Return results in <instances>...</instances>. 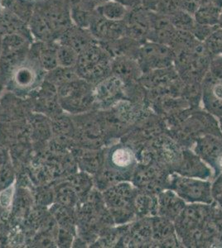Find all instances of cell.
<instances>
[{"label":"cell","instance_id":"6da1fadb","mask_svg":"<svg viewBox=\"0 0 222 248\" xmlns=\"http://www.w3.org/2000/svg\"><path fill=\"white\" fill-rule=\"evenodd\" d=\"M138 191L130 181L116 184L102 191L104 203L114 223L125 225L135 219V201Z\"/></svg>","mask_w":222,"mask_h":248},{"label":"cell","instance_id":"7a4b0ae2","mask_svg":"<svg viewBox=\"0 0 222 248\" xmlns=\"http://www.w3.org/2000/svg\"><path fill=\"white\" fill-rule=\"evenodd\" d=\"M113 57L102 43L96 42L79 54L76 71L79 77L92 85L112 75Z\"/></svg>","mask_w":222,"mask_h":248},{"label":"cell","instance_id":"3957f363","mask_svg":"<svg viewBox=\"0 0 222 248\" xmlns=\"http://www.w3.org/2000/svg\"><path fill=\"white\" fill-rule=\"evenodd\" d=\"M75 127V145L87 149H101L109 138L100 110L71 115Z\"/></svg>","mask_w":222,"mask_h":248},{"label":"cell","instance_id":"277c9868","mask_svg":"<svg viewBox=\"0 0 222 248\" xmlns=\"http://www.w3.org/2000/svg\"><path fill=\"white\" fill-rule=\"evenodd\" d=\"M93 87L94 85L79 78L57 88L62 111L76 115L96 110Z\"/></svg>","mask_w":222,"mask_h":248},{"label":"cell","instance_id":"5b68a950","mask_svg":"<svg viewBox=\"0 0 222 248\" xmlns=\"http://www.w3.org/2000/svg\"><path fill=\"white\" fill-rule=\"evenodd\" d=\"M46 73L37 60L28 56L12 73L5 83L6 88L18 97L30 95L45 80Z\"/></svg>","mask_w":222,"mask_h":248},{"label":"cell","instance_id":"8992f818","mask_svg":"<svg viewBox=\"0 0 222 248\" xmlns=\"http://www.w3.org/2000/svg\"><path fill=\"white\" fill-rule=\"evenodd\" d=\"M168 189L173 190L187 203L211 204L214 202L211 183L209 180L171 173Z\"/></svg>","mask_w":222,"mask_h":248},{"label":"cell","instance_id":"52a82bcc","mask_svg":"<svg viewBox=\"0 0 222 248\" xmlns=\"http://www.w3.org/2000/svg\"><path fill=\"white\" fill-rule=\"evenodd\" d=\"M32 43L19 35H3L0 53V79L4 86L14 70L27 59Z\"/></svg>","mask_w":222,"mask_h":248},{"label":"cell","instance_id":"ba28073f","mask_svg":"<svg viewBox=\"0 0 222 248\" xmlns=\"http://www.w3.org/2000/svg\"><path fill=\"white\" fill-rule=\"evenodd\" d=\"M170 174L166 168L154 162L138 163L131 183L139 191L157 195L169 188Z\"/></svg>","mask_w":222,"mask_h":248},{"label":"cell","instance_id":"9c48e42d","mask_svg":"<svg viewBox=\"0 0 222 248\" xmlns=\"http://www.w3.org/2000/svg\"><path fill=\"white\" fill-rule=\"evenodd\" d=\"M138 163L135 150L123 141L114 144L104 151V168L120 175L124 181L131 182Z\"/></svg>","mask_w":222,"mask_h":248},{"label":"cell","instance_id":"30bf717a","mask_svg":"<svg viewBox=\"0 0 222 248\" xmlns=\"http://www.w3.org/2000/svg\"><path fill=\"white\" fill-rule=\"evenodd\" d=\"M212 203L187 204L180 215L175 219L173 222L175 231L182 245L188 237L203 229L211 214Z\"/></svg>","mask_w":222,"mask_h":248},{"label":"cell","instance_id":"8fae6325","mask_svg":"<svg viewBox=\"0 0 222 248\" xmlns=\"http://www.w3.org/2000/svg\"><path fill=\"white\" fill-rule=\"evenodd\" d=\"M174 60L175 52L169 46L146 41L139 47L138 62L143 73L172 66Z\"/></svg>","mask_w":222,"mask_h":248},{"label":"cell","instance_id":"7c38bea8","mask_svg":"<svg viewBox=\"0 0 222 248\" xmlns=\"http://www.w3.org/2000/svg\"><path fill=\"white\" fill-rule=\"evenodd\" d=\"M35 10L44 17L58 38L66 29L73 24L70 7L67 0H42L36 3Z\"/></svg>","mask_w":222,"mask_h":248},{"label":"cell","instance_id":"4fadbf2b","mask_svg":"<svg viewBox=\"0 0 222 248\" xmlns=\"http://www.w3.org/2000/svg\"><path fill=\"white\" fill-rule=\"evenodd\" d=\"M96 110L109 108L121 99H125V84L119 77L110 75L93 87Z\"/></svg>","mask_w":222,"mask_h":248},{"label":"cell","instance_id":"5bb4252c","mask_svg":"<svg viewBox=\"0 0 222 248\" xmlns=\"http://www.w3.org/2000/svg\"><path fill=\"white\" fill-rule=\"evenodd\" d=\"M193 151L212 170L215 176L222 173V136L204 134L196 140Z\"/></svg>","mask_w":222,"mask_h":248},{"label":"cell","instance_id":"9a60e30c","mask_svg":"<svg viewBox=\"0 0 222 248\" xmlns=\"http://www.w3.org/2000/svg\"><path fill=\"white\" fill-rule=\"evenodd\" d=\"M126 36L144 43L148 40L152 26V11L138 6L129 10L124 20Z\"/></svg>","mask_w":222,"mask_h":248},{"label":"cell","instance_id":"2e32d148","mask_svg":"<svg viewBox=\"0 0 222 248\" xmlns=\"http://www.w3.org/2000/svg\"><path fill=\"white\" fill-rule=\"evenodd\" d=\"M205 111L214 117H222V78L207 72L202 82V99Z\"/></svg>","mask_w":222,"mask_h":248},{"label":"cell","instance_id":"e0dca14e","mask_svg":"<svg viewBox=\"0 0 222 248\" xmlns=\"http://www.w3.org/2000/svg\"><path fill=\"white\" fill-rule=\"evenodd\" d=\"M32 105L37 112L53 118L63 113L60 106L57 88L51 83L44 80L42 85L33 93Z\"/></svg>","mask_w":222,"mask_h":248},{"label":"cell","instance_id":"ac0fdd59","mask_svg":"<svg viewBox=\"0 0 222 248\" xmlns=\"http://www.w3.org/2000/svg\"><path fill=\"white\" fill-rule=\"evenodd\" d=\"M89 30L99 43L115 42L126 36V28L124 21H111L96 15L94 11Z\"/></svg>","mask_w":222,"mask_h":248},{"label":"cell","instance_id":"d6986e66","mask_svg":"<svg viewBox=\"0 0 222 248\" xmlns=\"http://www.w3.org/2000/svg\"><path fill=\"white\" fill-rule=\"evenodd\" d=\"M171 173L187 177L209 180L212 175V170L194 151L183 148L180 161Z\"/></svg>","mask_w":222,"mask_h":248},{"label":"cell","instance_id":"ffe728a7","mask_svg":"<svg viewBox=\"0 0 222 248\" xmlns=\"http://www.w3.org/2000/svg\"><path fill=\"white\" fill-rule=\"evenodd\" d=\"M152 227V247H179L180 241L175 231L174 223L165 217L156 215L150 217Z\"/></svg>","mask_w":222,"mask_h":248},{"label":"cell","instance_id":"44dd1931","mask_svg":"<svg viewBox=\"0 0 222 248\" xmlns=\"http://www.w3.org/2000/svg\"><path fill=\"white\" fill-rule=\"evenodd\" d=\"M180 77L174 65L143 73L138 82L146 91H165Z\"/></svg>","mask_w":222,"mask_h":248},{"label":"cell","instance_id":"7402d4cb","mask_svg":"<svg viewBox=\"0 0 222 248\" xmlns=\"http://www.w3.org/2000/svg\"><path fill=\"white\" fill-rule=\"evenodd\" d=\"M59 47L58 41L55 42H38L34 41L30 46L28 56L37 60L42 69L48 71L53 70L58 66L57 64V51Z\"/></svg>","mask_w":222,"mask_h":248},{"label":"cell","instance_id":"603a6c76","mask_svg":"<svg viewBox=\"0 0 222 248\" xmlns=\"http://www.w3.org/2000/svg\"><path fill=\"white\" fill-rule=\"evenodd\" d=\"M96 42L89 29H82L74 24L66 29L58 38L60 44L72 48L78 54L82 53Z\"/></svg>","mask_w":222,"mask_h":248},{"label":"cell","instance_id":"cb8c5ba5","mask_svg":"<svg viewBox=\"0 0 222 248\" xmlns=\"http://www.w3.org/2000/svg\"><path fill=\"white\" fill-rule=\"evenodd\" d=\"M157 215L174 222L187 203L173 190L166 189L157 194Z\"/></svg>","mask_w":222,"mask_h":248},{"label":"cell","instance_id":"d4e9b609","mask_svg":"<svg viewBox=\"0 0 222 248\" xmlns=\"http://www.w3.org/2000/svg\"><path fill=\"white\" fill-rule=\"evenodd\" d=\"M111 70L112 75L122 79L125 85L138 82L143 75L138 60L129 57H113Z\"/></svg>","mask_w":222,"mask_h":248},{"label":"cell","instance_id":"484cf974","mask_svg":"<svg viewBox=\"0 0 222 248\" xmlns=\"http://www.w3.org/2000/svg\"><path fill=\"white\" fill-rule=\"evenodd\" d=\"M0 31L3 35L16 34L25 37L31 43L34 42L28 23L14 15V13L3 8L0 12Z\"/></svg>","mask_w":222,"mask_h":248},{"label":"cell","instance_id":"4316f807","mask_svg":"<svg viewBox=\"0 0 222 248\" xmlns=\"http://www.w3.org/2000/svg\"><path fill=\"white\" fill-rule=\"evenodd\" d=\"M76 161L82 171L96 175L104 165V151L78 147L76 152Z\"/></svg>","mask_w":222,"mask_h":248},{"label":"cell","instance_id":"83f0119b","mask_svg":"<svg viewBox=\"0 0 222 248\" xmlns=\"http://www.w3.org/2000/svg\"><path fill=\"white\" fill-rule=\"evenodd\" d=\"M51 125L52 135L60 146H68L75 144V127L71 117L59 114L51 118Z\"/></svg>","mask_w":222,"mask_h":248},{"label":"cell","instance_id":"f1b7e54d","mask_svg":"<svg viewBox=\"0 0 222 248\" xmlns=\"http://www.w3.org/2000/svg\"><path fill=\"white\" fill-rule=\"evenodd\" d=\"M222 10V0H206L195 13L196 23L200 25L219 26Z\"/></svg>","mask_w":222,"mask_h":248},{"label":"cell","instance_id":"f546056e","mask_svg":"<svg viewBox=\"0 0 222 248\" xmlns=\"http://www.w3.org/2000/svg\"><path fill=\"white\" fill-rule=\"evenodd\" d=\"M28 26L34 41L44 43L58 41V36L37 10H34Z\"/></svg>","mask_w":222,"mask_h":248},{"label":"cell","instance_id":"4dcf8cb0","mask_svg":"<svg viewBox=\"0 0 222 248\" xmlns=\"http://www.w3.org/2000/svg\"><path fill=\"white\" fill-rule=\"evenodd\" d=\"M157 195L138 190L135 201L136 218L154 217L157 215Z\"/></svg>","mask_w":222,"mask_h":248},{"label":"cell","instance_id":"1f68e13d","mask_svg":"<svg viewBox=\"0 0 222 248\" xmlns=\"http://www.w3.org/2000/svg\"><path fill=\"white\" fill-rule=\"evenodd\" d=\"M130 9L116 0H106L95 9L101 17L111 21H124Z\"/></svg>","mask_w":222,"mask_h":248},{"label":"cell","instance_id":"d6a6232c","mask_svg":"<svg viewBox=\"0 0 222 248\" xmlns=\"http://www.w3.org/2000/svg\"><path fill=\"white\" fill-rule=\"evenodd\" d=\"M0 5L28 23L34 15L36 3L31 0H0Z\"/></svg>","mask_w":222,"mask_h":248},{"label":"cell","instance_id":"836d02e7","mask_svg":"<svg viewBox=\"0 0 222 248\" xmlns=\"http://www.w3.org/2000/svg\"><path fill=\"white\" fill-rule=\"evenodd\" d=\"M76 68L56 66L53 70L46 73L45 80L55 85L56 88L65 85L67 83L79 79Z\"/></svg>","mask_w":222,"mask_h":248},{"label":"cell","instance_id":"e575fe53","mask_svg":"<svg viewBox=\"0 0 222 248\" xmlns=\"http://www.w3.org/2000/svg\"><path fill=\"white\" fill-rule=\"evenodd\" d=\"M54 198L56 200V203L70 209H72L76 204H78L79 199H80L75 189H73V187L70 186L68 181L56 186L54 192Z\"/></svg>","mask_w":222,"mask_h":248},{"label":"cell","instance_id":"d590c367","mask_svg":"<svg viewBox=\"0 0 222 248\" xmlns=\"http://www.w3.org/2000/svg\"><path fill=\"white\" fill-rule=\"evenodd\" d=\"M68 181L73 187L80 199L86 196L91 191L94 185V179L90 176V174L83 171L76 175H71Z\"/></svg>","mask_w":222,"mask_h":248},{"label":"cell","instance_id":"8d00e7d4","mask_svg":"<svg viewBox=\"0 0 222 248\" xmlns=\"http://www.w3.org/2000/svg\"><path fill=\"white\" fill-rule=\"evenodd\" d=\"M169 17L172 26L179 31L191 32L196 26L194 16L183 9L178 10Z\"/></svg>","mask_w":222,"mask_h":248},{"label":"cell","instance_id":"74e56055","mask_svg":"<svg viewBox=\"0 0 222 248\" xmlns=\"http://www.w3.org/2000/svg\"><path fill=\"white\" fill-rule=\"evenodd\" d=\"M93 16L94 11L85 9L81 4L70 8V17L72 23L79 28L89 29Z\"/></svg>","mask_w":222,"mask_h":248},{"label":"cell","instance_id":"f35d334b","mask_svg":"<svg viewBox=\"0 0 222 248\" xmlns=\"http://www.w3.org/2000/svg\"><path fill=\"white\" fill-rule=\"evenodd\" d=\"M55 219L59 223L60 226L62 229L70 230L72 229L74 226V217L71 209L66 207V206L61 205L59 203H56L52 209Z\"/></svg>","mask_w":222,"mask_h":248},{"label":"cell","instance_id":"ab89813d","mask_svg":"<svg viewBox=\"0 0 222 248\" xmlns=\"http://www.w3.org/2000/svg\"><path fill=\"white\" fill-rule=\"evenodd\" d=\"M79 54L72 48L60 44L57 51V64L62 67H76Z\"/></svg>","mask_w":222,"mask_h":248},{"label":"cell","instance_id":"60d3db41","mask_svg":"<svg viewBox=\"0 0 222 248\" xmlns=\"http://www.w3.org/2000/svg\"><path fill=\"white\" fill-rule=\"evenodd\" d=\"M211 57L222 56V28H217L204 42Z\"/></svg>","mask_w":222,"mask_h":248},{"label":"cell","instance_id":"b9f144b4","mask_svg":"<svg viewBox=\"0 0 222 248\" xmlns=\"http://www.w3.org/2000/svg\"><path fill=\"white\" fill-rule=\"evenodd\" d=\"M180 9H182L180 0H161L156 13L170 17Z\"/></svg>","mask_w":222,"mask_h":248},{"label":"cell","instance_id":"7bdbcfd3","mask_svg":"<svg viewBox=\"0 0 222 248\" xmlns=\"http://www.w3.org/2000/svg\"><path fill=\"white\" fill-rule=\"evenodd\" d=\"M218 27L219 26L211 27V26L200 25L196 23V26H195L194 29L191 31V33L196 37V39L202 43H204L205 39L212 33V31Z\"/></svg>","mask_w":222,"mask_h":248},{"label":"cell","instance_id":"ee69618b","mask_svg":"<svg viewBox=\"0 0 222 248\" xmlns=\"http://www.w3.org/2000/svg\"><path fill=\"white\" fill-rule=\"evenodd\" d=\"M14 189L11 186H7L6 188L0 191V206L3 209H8L11 206L14 199Z\"/></svg>","mask_w":222,"mask_h":248},{"label":"cell","instance_id":"f6af8a7d","mask_svg":"<svg viewBox=\"0 0 222 248\" xmlns=\"http://www.w3.org/2000/svg\"><path fill=\"white\" fill-rule=\"evenodd\" d=\"M206 0H180L181 7L184 11L194 15L197 9L203 5Z\"/></svg>","mask_w":222,"mask_h":248},{"label":"cell","instance_id":"bcb514c9","mask_svg":"<svg viewBox=\"0 0 222 248\" xmlns=\"http://www.w3.org/2000/svg\"><path fill=\"white\" fill-rule=\"evenodd\" d=\"M211 193L214 201L222 196V173L217 175L213 183H211Z\"/></svg>","mask_w":222,"mask_h":248},{"label":"cell","instance_id":"7dc6e473","mask_svg":"<svg viewBox=\"0 0 222 248\" xmlns=\"http://www.w3.org/2000/svg\"><path fill=\"white\" fill-rule=\"evenodd\" d=\"M161 0H140L141 6L149 11L156 12Z\"/></svg>","mask_w":222,"mask_h":248},{"label":"cell","instance_id":"c3c4849f","mask_svg":"<svg viewBox=\"0 0 222 248\" xmlns=\"http://www.w3.org/2000/svg\"><path fill=\"white\" fill-rule=\"evenodd\" d=\"M116 1H118L119 3H122L129 9L141 6L140 0H116Z\"/></svg>","mask_w":222,"mask_h":248},{"label":"cell","instance_id":"681fc988","mask_svg":"<svg viewBox=\"0 0 222 248\" xmlns=\"http://www.w3.org/2000/svg\"><path fill=\"white\" fill-rule=\"evenodd\" d=\"M215 201H216V203H217V205L219 206L220 208L222 209V196L217 198V199L215 200Z\"/></svg>","mask_w":222,"mask_h":248},{"label":"cell","instance_id":"f907efd6","mask_svg":"<svg viewBox=\"0 0 222 248\" xmlns=\"http://www.w3.org/2000/svg\"><path fill=\"white\" fill-rule=\"evenodd\" d=\"M3 35L1 31H0V53H1V49H2V43H3Z\"/></svg>","mask_w":222,"mask_h":248},{"label":"cell","instance_id":"816d5d0a","mask_svg":"<svg viewBox=\"0 0 222 248\" xmlns=\"http://www.w3.org/2000/svg\"><path fill=\"white\" fill-rule=\"evenodd\" d=\"M3 87H4V83L2 81V79H0V93L3 91Z\"/></svg>","mask_w":222,"mask_h":248},{"label":"cell","instance_id":"f5cc1de1","mask_svg":"<svg viewBox=\"0 0 222 248\" xmlns=\"http://www.w3.org/2000/svg\"><path fill=\"white\" fill-rule=\"evenodd\" d=\"M219 27L222 28V13H221V16H220Z\"/></svg>","mask_w":222,"mask_h":248},{"label":"cell","instance_id":"db71d44e","mask_svg":"<svg viewBox=\"0 0 222 248\" xmlns=\"http://www.w3.org/2000/svg\"><path fill=\"white\" fill-rule=\"evenodd\" d=\"M31 1H33V2H34L35 3H38V2H41L42 0H31Z\"/></svg>","mask_w":222,"mask_h":248},{"label":"cell","instance_id":"11a10c76","mask_svg":"<svg viewBox=\"0 0 222 248\" xmlns=\"http://www.w3.org/2000/svg\"><path fill=\"white\" fill-rule=\"evenodd\" d=\"M1 9H2V8H1V5H0V12H1Z\"/></svg>","mask_w":222,"mask_h":248}]
</instances>
